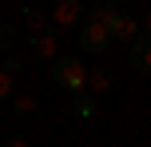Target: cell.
Instances as JSON below:
<instances>
[{
  "mask_svg": "<svg viewBox=\"0 0 151 147\" xmlns=\"http://www.w3.org/2000/svg\"><path fill=\"white\" fill-rule=\"evenodd\" d=\"M107 36H111V44H131V40L139 36V28H147V20H135L131 12H123V8H115L111 16H107Z\"/></svg>",
  "mask_w": 151,
  "mask_h": 147,
  "instance_id": "3",
  "label": "cell"
},
{
  "mask_svg": "<svg viewBox=\"0 0 151 147\" xmlns=\"http://www.w3.org/2000/svg\"><path fill=\"white\" fill-rule=\"evenodd\" d=\"M4 56H8V60H4V72H12V76H16V72L24 68V60H20V52H4Z\"/></svg>",
  "mask_w": 151,
  "mask_h": 147,
  "instance_id": "15",
  "label": "cell"
},
{
  "mask_svg": "<svg viewBox=\"0 0 151 147\" xmlns=\"http://www.w3.org/2000/svg\"><path fill=\"white\" fill-rule=\"evenodd\" d=\"M8 103H12V115L20 119V123H40V115H44V111H40V100L36 95H8Z\"/></svg>",
  "mask_w": 151,
  "mask_h": 147,
  "instance_id": "8",
  "label": "cell"
},
{
  "mask_svg": "<svg viewBox=\"0 0 151 147\" xmlns=\"http://www.w3.org/2000/svg\"><path fill=\"white\" fill-rule=\"evenodd\" d=\"M16 48H20V28L8 24V20H0V56H4V52H16Z\"/></svg>",
  "mask_w": 151,
  "mask_h": 147,
  "instance_id": "11",
  "label": "cell"
},
{
  "mask_svg": "<svg viewBox=\"0 0 151 147\" xmlns=\"http://www.w3.org/2000/svg\"><path fill=\"white\" fill-rule=\"evenodd\" d=\"M48 64H52V87H56V92H68L72 95V92L83 87V72H88V68H83L80 56H52Z\"/></svg>",
  "mask_w": 151,
  "mask_h": 147,
  "instance_id": "1",
  "label": "cell"
},
{
  "mask_svg": "<svg viewBox=\"0 0 151 147\" xmlns=\"http://www.w3.org/2000/svg\"><path fill=\"white\" fill-rule=\"evenodd\" d=\"M127 68L135 76H147L151 68V48H147V28H139V36L131 40V52H127Z\"/></svg>",
  "mask_w": 151,
  "mask_h": 147,
  "instance_id": "7",
  "label": "cell"
},
{
  "mask_svg": "<svg viewBox=\"0 0 151 147\" xmlns=\"http://www.w3.org/2000/svg\"><path fill=\"white\" fill-rule=\"evenodd\" d=\"M76 28H80V48H83V52L99 56V52H107V48H111L107 24H99V20H88V16H83V20L76 24Z\"/></svg>",
  "mask_w": 151,
  "mask_h": 147,
  "instance_id": "4",
  "label": "cell"
},
{
  "mask_svg": "<svg viewBox=\"0 0 151 147\" xmlns=\"http://www.w3.org/2000/svg\"><path fill=\"white\" fill-rule=\"evenodd\" d=\"M20 44H24V52H20L24 68H40V64H48V60L56 56V28L32 32L28 40H20Z\"/></svg>",
  "mask_w": 151,
  "mask_h": 147,
  "instance_id": "2",
  "label": "cell"
},
{
  "mask_svg": "<svg viewBox=\"0 0 151 147\" xmlns=\"http://www.w3.org/2000/svg\"><path fill=\"white\" fill-rule=\"evenodd\" d=\"M12 92H16V76L0 68V103H8V95H12Z\"/></svg>",
  "mask_w": 151,
  "mask_h": 147,
  "instance_id": "13",
  "label": "cell"
},
{
  "mask_svg": "<svg viewBox=\"0 0 151 147\" xmlns=\"http://www.w3.org/2000/svg\"><path fill=\"white\" fill-rule=\"evenodd\" d=\"M20 24H24V32H44V28H52V24H48V16L40 12V8H32V4H24L20 8Z\"/></svg>",
  "mask_w": 151,
  "mask_h": 147,
  "instance_id": "10",
  "label": "cell"
},
{
  "mask_svg": "<svg viewBox=\"0 0 151 147\" xmlns=\"http://www.w3.org/2000/svg\"><path fill=\"white\" fill-rule=\"evenodd\" d=\"M72 115L76 119H96V95L91 92H72Z\"/></svg>",
  "mask_w": 151,
  "mask_h": 147,
  "instance_id": "9",
  "label": "cell"
},
{
  "mask_svg": "<svg viewBox=\"0 0 151 147\" xmlns=\"http://www.w3.org/2000/svg\"><path fill=\"white\" fill-rule=\"evenodd\" d=\"M80 20H83V4H80V0H56L48 24H52L56 32H64V28H76Z\"/></svg>",
  "mask_w": 151,
  "mask_h": 147,
  "instance_id": "5",
  "label": "cell"
},
{
  "mask_svg": "<svg viewBox=\"0 0 151 147\" xmlns=\"http://www.w3.org/2000/svg\"><path fill=\"white\" fill-rule=\"evenodd\" d=\"M0 147H28V135L24 131H4L0 135Z\"/></svg>",
  "mask_w": 151,
  "mask_h": 147,
  "instance_id": "14",
  "label": "cell"
},
{
  "mask_svg": "<svg viewBox=\"0 0 151 147\" xmlns=\"http://www.w3.org/2000/svg\"><path fill=\"white\" fill-rule=\"evenodd\" d=\"M111 87H115V68L96 64V68L83 72V92H91V95H107Z\"/></svg>",
  "mask_w": 151,
  "mask_h": 147,
  "instance_id": "6",
  "label": "cell"
},
{
  "mask_svg": "<svg viewBox=\"0 0 151 147\" xmlns=\"http://www.w3.org/2000/svg\"><path fill=\"white\" fill-rule=\"evenodd\" d=\"M115 8H119V0H96V4H88V8H83V16H88V20H99V24H104L107 16L115 12Z\"/></svg>",
  "mask_w": 151,
  "mask_h": 147,
  "instance_id": "12",
  "label": "cell"
}]
</instances>
